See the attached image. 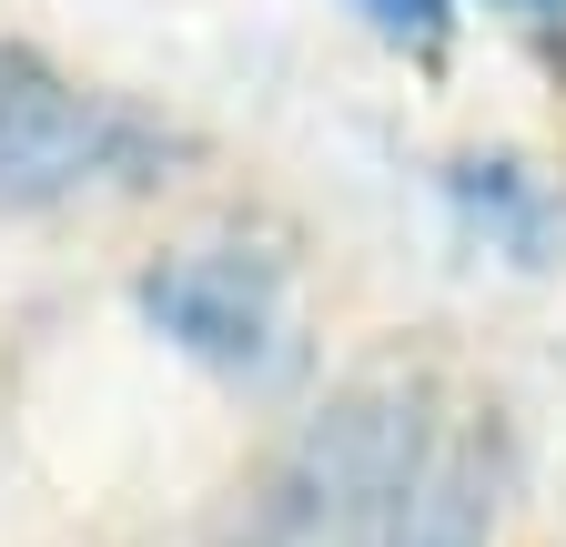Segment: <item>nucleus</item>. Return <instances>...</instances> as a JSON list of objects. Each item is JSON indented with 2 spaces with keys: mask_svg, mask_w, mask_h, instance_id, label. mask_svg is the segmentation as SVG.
Instances as JSON below:
<instances>
[{
  "mask_svg": "<svg viewBox=\"0 0 566 547\" xmlns=\"http://www.w3.org/2000/svg\"><path fill=\"white\" fill-rule=\"evenodd\" d=\"M506 476H516V446L495 416H475L465 436L436 446V466L415 476V497L395 507V527L375 547H495V517H506Z\"/></svg>",
  "mask_w": 566,
  "mask_h": 547,
  "instance_id": "obj_4",
  "label": "nucleus"
},
{
  "mask_svg": "<svg viewBox=\"0 0 566 547\" xmlns=\"http://www.w3.org/2000/svg\"><path fill=\"white\" fill-rule=\"evenodd\" d=\"M436 416L446 405L424 365H375L334 385L304 416V436L212 517V547H375L446 446Z\"/></svg>",
  "mask_w": 566,
  "mask_h": 547,
  "instance_id": "obj_1",
  "label": "nucleus"
},
{
  "mask_svg": "<svg viewBox=\"0 0 566 547\" xmlns=\"http://www.w3.org/2000/svg\"><path fill=\"white\" fill-rule=\"evenodd\" d=\"M142 314H153L182 355L223 365V375H263L283 355V274L243 244H182L142 274Z\"/></svg>",
  "mask_w": 566,
  "mask_h": 547,
  "instance_id": "obj_3",
  "label": "nucleus"
},
{
  "mask_svg": "<svg viewBox=\"0 0 566 547\" xmlns=\"http://www.w3.org/2000/svg\"><path fill=\"white\" fill-rule=\"evenodd\" d=\"M506 11H566V0H506Z\"/></svg>",
  "mask_w": 566,
  "mask_h": 547,
  "instance_id": "obj_7",
  "label": "nucleus"
},
{
  "mask_svg": "<svg viewBox=\"0 0 566 547\" xmlns=\"http://www.w3.org/2000/svg\"><path fill=\"white\" fill-rule=\"evenodd\" d=\"M455 214L485 234V244H506L516 264H546L556 254V193L526 173V163H455Z\"/></svg>",
  "mask_w": 566,
  "mask_h": 547,
  "instance_id": "obj_5",
  "label": "nucleus"
},
{
  "mask_svg": "<svg viewBox=\"0 0 566 547\" xmlns=\"http://www.w3.org/2000/svg\"><path fill=\"white\" fill-rule=\"evenodd\" d=\"M172 163V132L132 102L71 92L41 51L0 41V203H61L92 183H153Z\"/></svg>",
  "mask_w": 566,
  "mask_h": 547,
  "instance_id": "obj_2",
  "label": "nucleus"
},
{
  "mask_svg": "<svg viewBox=\"0 0 566 547\" xmlns=\"http://www.w3.org/2000/svg\"><path fill=\"white\" fill-rule=\"evenodd\" d=\"M354 11H365L375 31H395V41H415V51H436V41L455 31V11H446V0H354Z\"/></svg>",
  "mask_w": 566,
  "mask_h": 547,
  "instance_id": "obj_6",
  "label": "nucleus"
}]
</instances>
